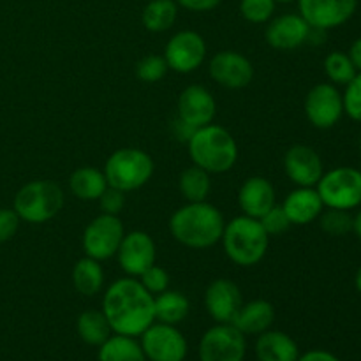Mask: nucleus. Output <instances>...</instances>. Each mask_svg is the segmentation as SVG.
I'll use <instances>...</instances> for the list:
<instances>
[{
  "label": "nucleus",
  "mask_w": 361,
  "mask_h": 361,
  "mask_svg": "<svg viewBox=\"0 0 361 361\" xmlns=\"http://www.w3.org/2000/svg\"><path fill=\"white\" fill-rule=\"evenodd\" d=\"M102 312L113 334L140 337L150 324L155 323L154 295L134 277L111 282L102 296Z\"/></svg>",
  "instance_id": "1"
},
{
  "label": "nucleus",
  "mask_w": 361,
  "mask_h": 361,
  "mask_svg": "<svg viewBox=\"0 0 361 361\" xmlns=\"http://www.w3.org/2000/svg\"><path fill=\"white\" fill-rule=\"evenodd\" d=\"M224 215L208 201L187 203L169 219L173 238L189 249H208L221 242L224 233Z\"/></svg>",
  "instance_id": "2"
},
{
  "label": "nucleus",
  "mask_w": 361,
  "mask_h": 361,
  "mask_svg": "<svg viewBox=\"0 0 361 361\" xmlns=\"http://www.w3.org/2000/svg\"><path fill=\"white\" fill-rule=\"evenodd\" d=\"M187 152L194 166L219 175L233 169L238 161V145L228 129L215 123L200 127L194 130L187 141Z\"/></svg>",
  "instance_id": "3"
},
{
  "label": "nucleus",
  "mask_w": 361,
  "mask_h": 361,
  "mask_svg": "<svg viewBox=\"0 0 361 361\" xmlns=\"http://www.w3.org/2000/svg\"><path fill=\"white\" fill-rule=\"evenodd\" d=\"M221 242L224 245L226 256L233 263L249 268L263 259L268 250L270 236L261 226L259 219L240 215L226 222Z\"/></svg>",
  "instance_id": "4"
},
{
  "label": "nucleus",
  "mask_w": 361,
  "mask_h": 361,
  "mask_svg": "<svg viewBox=\"0 0 361 361\" xmlns=\"http://www.w3.org/2000/svg\"><path fill=\"white\" fill-rule=\"evenodd\" d=\"M63 207V190L51 180H32L16 192L13 208L21 221L44 224L59 215Z\"/></svg>",
  "instance_id": "5"
},
{
  "label": "nucleus",
  "mask_w": 361,
  "mask_h": 361,
  "mask_svg": "<svg viewBox=\"0 0 361 361\" xmlns=\"http://www.w3.org/2000/svg\"><path fill=\"white\" fill-rule=\"evenodd\" d=\"M155 164L150 155L141 148H118L108 157L104 175L109 187L133 192L150 182Z\"/></svg>",
  "instance_id": "6"
},
{
  "label": "nucleus",
  "mask_w": 361,
  "mask_h": 361,
  "mask_svg": "<svg viewBox=\"0 0 361 361\" xmlns=\"http://www.w3.org/2000/svg\"><path fill=\"white\" fill-rule=\"evenodd\" d=\"M324 208L353 212L361 207V169L353 166L324 171L316 185Z\"/></svg>",
  "instance_id": "7"
},
{
  "label": "nucleus",
  "mask_w": 361,
  "mask_h": 361,
  "mask_svg": "<svg viewBox=\"0 0 361 361\" xmlns=\"http://www.w3.org/2000/svg\"><path fill=\"white\" fill-rule=\"evenodd\" d=\"M245 353V335L231 323H217L208 328L197 345L200 361H243Z\"/></svg>",
  "instance_id": "8"
},
{
  "label": "nucleus",
  "mask_w": 361,
  "mask_h": 361,
  "mask_svg": "<svg viewBox=\"0 0 361 361\" xmlns=\"http://www.w3.org/2000/svg\"><path fill=\"white\" fill-rule=\"evenodd\" d=\"M123 235H126V229L118 215L101 214L94 221H90V224L83 231L81 245H83L85 256L95 261H106L116 256Z\"/></svg>",
  "instance_id": "9"
},
{
  "label": "nucleus",
  "mask_w": 361,
  "mask_h": 361,
  "mask_svg": "<svg viewBox=\"0 0 361 361\" xmlns=\"http://www.w3.org/2000/svg\"><path fill=\"white\" fill-rule=\"evenodd\" d=\"M137 338L147 361H185L189 353L187 338L173 324L155 321Z\"/></svg>",
  "instance_id": "10"
},
{
  "label": "nucleus",
  "mask_w": 361,
  "mask_h": 361,
  "mask_svg": "<svg viewBox=\"0 0 361 361\" xmlns=\"http://www.w3.org/2000/svg\"><path fill=\"white\" fill-rule=\"evenodd\" d=\"M305 116L316 129L326 130L344 116L342 92L334 83H317L305 97Z\"/></svg>",
  "instance_id": "11"
},
{
  "label": "nucleus",
  "mask_w": 361,
  "mask_h": 361,
  "mask_svg": "<svg viewBox=\"0 0 361 361\" xmlns=\"http://www.w3.org/2000/svg\"><path fill=\"white\" fill-rule=\"evenodd\" d=\"M207 59V42L194 30H180L166 42L164 60L171 71L189 74L200 69Z\"/></svg>",
  "instance_id": "12"
},
{
  "label": "nucleus",
  "mask_w": 361,
  "mask_h": 361,
  "mask_svg": "<svg viewBox=\"0 0 361 361\" xmlns=\"http://www.w3.org/2000/svg\"><path fill=\"white\" fill-rule=\"evenodd\" d=\"M358 0H298V11L312 28L334 30L355 16Z\"/></svg>",
  "instance_id": "13"
},
{
  "label": "nucleus",
  "mask_w": 361,
  "mask_h": 361,
  "mask_svg": "<svg viewBox=\"0 0 361 361\" xmlns=\"http://www.w3.org/2000/svg\"><path fill=\"white\" fill-rule=\"evenodd\" d=\"M212 80L229 90H240L249 87L254 80V66L243 53L226 49L215 53L208 63Z\"/></svg>",
  "instance_id": "14"
},
{
  "label": "nucleus",
  "mask_w": 361,
  "mask_h": 361,
  "mask_svg": "<svg viewBox=\"0 0 361 361\" xmlns=\"http://www.w3.org/2000/svg\"><path fill=\"white\" fill-rule=\"evenodd\" d=\"M155 257H157V247L154 238L145 231L126 233L116 252V259L123 274L134 279L155 264Z\"/></svg>",
  "instance_id": "15"
},
{
  "label": "nucleus",
  "mask_w": 361,
  "mask_h": 361,
  "mask_svg": "<svg viewBox=\"0 0 361 361\" xmlns=\"http://www.w3.org/2000/svg\"><path fill=\"white\" fill-rule=\"evenodd\" d=\"M284 171L296 187H316L324 173L323 159L307 145H293L284 155Z\"/></svg>",
  "instance_id": "16"
},
{
  "label": "nucleus",
  "mask_w": 361,
  "mask_h": 361,
  "mask_svg": "<svg viewBox=\"0 0 361 361\" xmlns=\"http://www.w3.org/2000/svg\"><path fill=\"white\" fill-rule=\"evenodd\" d=\"M242 305V291L229 279H215L204 291V309L215 323H233Z\"/></svg>",
  "instance_id": "17"
},
{
  "label": "nucleus",
  "mask_w": 361,
  "mask_h": 361,
  "mask_svg": "<svg viewBox=\"0 0 361 361\" xmlns=\"http://www.w3.org/2000/svg\"><path fill=\"white\" fill-rule=\"evenodd\" d=\"M217 113V102L210 90L201 85H190L178 97V118L192 129L208 126L214 122Z\"/></svg>",
  "instance_id": "18"
},
{
  "label": "nucleus",
  "mask_w": 361,
  "mask_h": 361,
  "mask_svg": "<svg viewBox=\"0 0 361 361\" xmlns=\"http://www.w3.org/2000/svg\"><path fill=\"white\" fill-rule=\"evenodd\" d=\"M310 25L302 18V14H281L268 21L267 42L275 49L289 51L303 46L309 39Z\"/></svg>",
  "instance_id": "19"
},
{
  "label": "nucleus",
  "mask_w": 361,
  "mask_h": 361,
  "mask_svg": "<svg viewBox=\"0 0 361 361\" xmlns=\"http://www.w3.org/2000/svg\"><path fill=\"white\" fill-rule=\"evenodd\" d=\"M238 204L247 217H263L270 208L277 204V196L270 180L264 176L247 178L238 190Z\"/></svg>",
  "instance_id": "20"
},
{
  "label": "nucleus",
  "mask_w": 361,
  "mask_h": 361,
  "mask_svg": "<svg viewBox=\"0 0 361 361\" xmlns=\"http://www.w3.org/2000/svg\"><path fill=\"white\" fill-rule=\"evenodd\" d=\"M281 207L284 208L286 215L291 221V226L310 224V222L317 221L324 210V204L317 194L316 187H296L286 196Z\"/></svg>",
  "instance_id": "21"
},
{
  "label": "nucleus",
  "mask_w": 361,
  "mask_h": 361,
  "mask_svg": "<svg viewBox=\"0 0 361 361\" xmlns=\"http://www.w3.org/2000/svg\"><path fill=\"white\" fill-rule=\"evenodd\" d=\"M254 353L257 361H296L300 356L298 344L293 337L279 330H267L257 335Z\"/></svg>",
  "instance_id": "22"
},
{
  "label": "nucleus",
  "mask_w": 361,
  "mask_h": 361,
  "mask_svg": "<svg viewBox=\"0 0 361 361\" xmlns=\"http://www.w3.org/2000/svg\"><path fill=\"white\" fill-rule=\"evenodd\" d=\"M275 321V309L267 300H252L240 307L238 314L233 319V326L238 328L243 335H261L270 330Z\"/></svg>",
  "instance_id": "23"
},
{
  "label": "nucleus",
  "mask_w": 361,
  "mask_h": 361,
  "mask_svg": "<svg viewBox=\"0 0 361 361\" xmlns=\"http://www.w3.org/2000/svg\"><path fill=\"white\" fill-rule=\"evenodd\" d=\"M69 189L74 197L81 201H95L108 189L104 171L92 166H81L71 175Z\"/></svg>",
  "instance_id": "24"
},
{
  "label": "nucleus",
  "mask_w": 361,
  "mask_h": 361,
  "mask_svg": "<svg viewBox=\"0 0 361 361\" xmlns=\"http://www.w3.org/2000/svg\"><path fill=\"white\" fill-rule=\"evenodd\" d=\"M189 312L190 303L183 293L166 289V291L154 296V314L155 321H159V323L176 326V324H180L182 321L187 319Z\"/></svg>",
  "instance_id": "25"
},
{
  "label": "nucleus",
  "mask_w": 361,
  "mask_h": 361,
  "mask_svg": "<svg viewBox=\"0 0 361 361\" xmlns=\"http://www.w3.org/2000/svg\"><path fill=\"white\" fill-rule=\"evenodd\" d=\"M97 361H147V356L136 337L111 334L99 345Z\"/></svg>",
  "instance_id": "26"
},
{
  "label": "nucleus",
  "mask_w": 361,
  "mask_h": 361,
  "mask_svg": "<svg viewBox=\"0 0 361 361\" xmlns=\"http://www.w3.org/2000/svg\"><path fill=\"white\" fill-rule=\"evenodd\" d=\"M73 284L80 295L95 296L104 288V270L101 261L85 256L74 264L73 268Z\"/></svg>",
  "instance_id": "27"
},
{
  "label": "nucleus",
  "mask_w": 361,
  "mask_h": 361,
  "mask_svg": "<svg viewBox=\"0 0 361 361\" xmlns=\"http://www.w3.org/2000/svg\"><path fill=\"white\" fill-rule=\"evenodd\" d=\"M76 331L81 341L92 348L104 344L113 334L102 310H85L76 319Z\"/></svg>",
  "instance_id": "28"
},
{
  "label": "nucleus",
  "mask_w": 361,
  "mask_h": 361,
  "mask_svg": "<svg viewBox=\"0 0 361 361\" xmlns=\"http://www.w3.org/2000/svg\"><path fill=\"white\" fill-rule=\"evenodd\" d=\"M176 16H178V4L175 0H148L141 14V21L148 32L161 34L175 25Z\"/></svg>",
  "instance_id": "29"
},
{
  "label": "nucleus",
  "mask_w": 361,
  "mask_h": 361,
  "mask_svg": "<svg viewBox=\"0 0 361 361\" xmlns=\"http://www.w3.org/2000/svg\"><path fill=\"white\" fill-rule=\"evenodd\" d=\"M178 187L182 196L187 200V203L207 201L212 189L210 173L201 169L200 166H190V168L183 169L182 175H180Z\"/></svg>",
  "instance_id": "30"
},
{
  "label": "nucleus",
  "mask_w": 361,
  "mask_h": 361,
  "mask_svg": "<svg viewBox=\"0 0 361 361\" xmlns=\"http://www.w3.org/2000/svg\"><path fill=\"white\" fill-rule=\"evenodd\" d=\"M324 74L335 87H345L356 76V67L345 51H331L324 59Z\"/></svg>",
  "instance_id": "31"
},
{
  "label": "nucleus",
  "mask_w": 361,
  "mask_h": 361,
  "mask_svg": "<svg viewBox=\"0 0 361 361\" xmlns=\"http://www.w3.org/2000/svg\"><path fill=\"white\" fill-rule=\"evenodd\" d=\"M317 221L321 229L330 236H345L353 233V215L348 210L324 208Z\"/></svg>",
  "instance_id": "32"
},
{
  "label": "nucleus",
  "mask_w": 361,
  "mask_h": 361,
  "mask_svg": "<svg viewBox=\"0 0 361 361\" xmlns=\"http://www.w3.org/2000/svg\"><path fill=\"white\" fill-rule=\"evenodd\" d=\"M275 6H277L275 0H242L240 13H242L243 20H247L249 23H268L274 16Z\"/></svg>",
  "instance_id": "33"
},
{
  "label": "nucleus",
  "mask_w": 361,
  "mask_h": 361,
  "mask_svg": "<svg viewBox=\"0 0 361 361\" xmlns=\"http://www.w3.org/2000/svg\"><path fill=\"white\" fill-rule=\"evenodd\" d=\"M168 71V63H166L164 56L161 55L145 56L136 66V74L143 83H157V81H161L166 76Z\"/></svg>",
  "instance_id": "34"
},
{
  "label": "nucleus",
  "mask_w": 361,
  "mask_h": 361,
  "mask_svg": "<svg viewBox=\"0 0 361 361\" xmlns=\"http://www.w3.org/2000/svg\"><path fill=\"white\" fill-rule=\"evenodd\" d=\"M342 101H344V115L355 122H361V73H356V76L345 85Z\"/></svg>",
  "instance_id": "35"
},
{
  "label": "nucleus",
  "mask_w": 361,
  "mask_h": 361,
  "mask_svg": "<svg viewBox=\"0 0 361 361\" xmlns=\"http://www.w3.org/2000/svg\"><path fill=\"white\" fill-rule=\"evenodd\" d=\"M259 222L268 236L284 235V233L291 228V221H289V217L286 215L284 208H282L281 204H275L274 208H270V210L259 219Z\"/></svg>",
  "instance_id": "36"
},
{
  "label": "nucleus",
  "mask_w": 361,
  "mask_h": 361,
  "mask_svg": "<svg viewBox=\"0 0 361 361\" xmlns=\"http://www.w3.org/2000/svg\"><path fill=\"white\" fill-rule=\"evenodd\" d=\"M140 282L150 295H159V293L166 291L169 288V275L164 268L152 264L150 268L140 275Z\"/></svg>",
  "instance_id": "37"
},
{
  "label": "nucleus",
  "mask_w": 361,
  "mask_h": 361,
  "mask_svg": "<svg viewBox=\"0 0 361 361\" xmlns=\"http://www.w3.org/2000/svg\"><path fill=\"white\" fill-rule=\"evenodd\" d=\"M99 204H101L102 214L118 215L123 210V207H126V192L108 185V189L99 197Z\"/></svg>",
  "instance_id": "38"
},
{
  "label": "nucleus",
  "mask_w": 361,
  "mask_h": 361,
  "mask_svg": "<svg viewBox=\"0 0 361 361\" xmlns=\"http://www.w3.org/2000/svg\"><path fill=\"white\" fill-rule=\"evenodd\" d=\"M21 219L14 208H0V243H6L13 238L20 228Z\"/></svg>",
  "instance_id": "39"
},
{
  "label": "nucleus",
  "mask_w": 361,
  "mask_h": 361,
  "mask_svg": "<svg viewBox=\"0 0 361 361\" xmlns=\"http://www.w3.org/2000/svg\"><path fill=\"white\" fill-rule=\"evenodd\" d=\"M180 7L194 13H207V11L215 9L222 0H175Z\"/></svg>",
  "instance_id": "40"
},
{
  "label": "nucleus",
  "mask_w": 361,
  "mask_h": 361,
  "mask_svg": "<svg viewBox=\"0 0 361 361\" xmlns=\"http://www.w3.org/2000/svg\"><path fill=\"white\" fill-rule=\"evenodd\" d=\"M296 361H341V360H338L334 353L324 351V349H310V351L300 355Z\"/></svg>",
  "instance_id": "41"
},
{
  "label": "nucleus",
  "mask_w": 361,
  "mask_h": 361,
  "mask_svg": "<svg viewBox=\"0 0 361 361\" xmlns=\"http://www.w3.org/2000/svg\"><path fill=\"white\" fill-rule=\"evenodd\" d=\"M194 130L196 129H192L190 126H187L183 120L176 118L175 122H173V136H175L178 141H183L185 145H187V141L190 140V136L194 134Z\"/></svg>",
  "instance_id": "42"
},
{
  "label": "nucleus",
  "mask_w": 361,
  "mask_h": 361,
  "mask_svg": "<svg viewBox=\"0 0 361 361\" xmlns=\"http://www.w3.org/2000/svg\"><path fill=\"white\" fill-rule=\"evenodd\" d=\"M348 55H349V59H351V62L355 63L356 71L361 73V37L353 41V44L349 46Z\"/></svg>",
  "instance_id": "43"
},
{
  "label": "nucleus",
  "mask_w": 361,
  "mask_h": 361,
  "mask_svg": "<svg viewBox=\"0 0 361 361\" xmlns=\"http://www.w3.org/2000/svg\"><path fill=\"white\" fill-rule=\"evenodd\" d=\"M353 233L361 240V207L356 212V215H353Z\"/></svg>",
  "instance_id": "44"
},
{
  "label": "nucleus",
  "mask_w": 361,
  "mask_h": 361,
  "mask_svg": "<svg viewBox=\"0 0 361 361\" xmlns=\"http://www.w3.org/2000/svg\"><path fill=\"white\" fill-rule=\"evenodd\" d=\"M355 288H356V291L361 295V267L358 268V271H356V275H355Z\"/></svg>",
  "instance_id": "45"
},
{
  "label": "nucleus",
  "mask_w": 361,
  "mask_h": 361,
  "mask_svg": "<svg viewBox=\"0 0 361 361\" xmlns=\"http://www.w3.org/2000/svg\"><path fill=\"white\" fill-rule=\"evenodd\" d=\"M275 2H281V4H289V2H295V0H275Z\"/></svg>",
  "instance_id": "46"
},
{
  "label": "nucleus",
  "mask_w": 361,
  "mask_h": 361,
  "mask_svg": "<svg viewBox=\"0 0 361 361\" xmlns=\"http://www.w3.org/2000/svg\"><path fill=\"white\" fill-rule=\"evenodd\" d=\"M358 148H360V157H361V134H360V140H358Z\"/></svg>",
  "instance_id": "47"
}]
</instances>
